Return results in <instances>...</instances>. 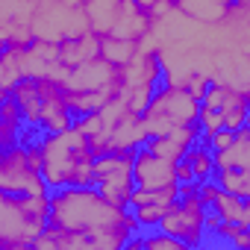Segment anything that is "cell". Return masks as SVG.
<instances>
[{"label": "cell", "instance_id": "obj_1", "mask_svg": "<svg viewBox=\"0 0 250 250\" xmlns=\"http://www.w3.org/2000/svg\"><path fill=\"white\" fill-rule=\"evenodd\" d=\"M47 203V227L33 250H121L142 229L130 209L109 203L94 186L50 188Z\"/></svg>", "mask_w": 250, "mask_h": 250}, {"label": "cell", "instance_id": "obj_2", "mask_svg": "<svg viewBox=\"0 0 250 250\" xmlns=\"http://www.w3.org/2000/svg\"><path fill=\"white\" fill-rule=\"evenodd\" d=\"M36 145H39L42 177L47 188L94 183V150L74 124L59 133H42Z\"/></svg>", "mask_w": 250, "mask_h": 250}, {"label": "cell", "instance_id": "obj_3", "mask_svg": "<svg viewBox=\"0 0 250 250\" xmlns=\"http://www.w3.org/2000/svg\"><path fill=\"white\" fill-rule=\"evenodd\" d=\"M12 100L21 109V118L27 127L42 133H59L74 124V115L65 100V88L56 80L47 77H24L12 85Z\"/></svg>", "mask_w": 250, "mask_h": 250}, {"label": "cell", "instance_id": "obj_4", "mask_svg": "<svg viewBox=\"0 0 250 250\" xmlns=\"http://www.w3.org/2000/svg\"><path fill=\"white\" fill-rule=\"evenodd\" d=\"M47 194L24 197L0 191V250H27L47 227Z\"/></svg>", "mask_w": 250, "mask_h": 250}, {"label": "cell", "instance_id": "obj_5", "mask_svg": "<svg viewBox=\"0 0 250 250\" xmlns=\"http://www.w3.org/2000/svg\"><path fill=\"white\" fill-rule=\"evenodd\" d=\"M197 112H200V100H194L186 85L165 83V85H156V91L150 94L142 112V121L147 127V136H162L174 127L197 124Z\"/></svg>", "mask_w": 250, "mask_h": 250}, {"label": "cell", "instance_id": "obj_6", "mask_svg": "<svg viewBox=\"0 0 250 250\" xmlns=\"http://www.w3.org/2000/svg\"><path fill=\"white\" fill-rule=\"evenodd\" d=\"M0 191L42 197L50 194L42 177V159L36 142H15L12 147H0Z\"/></svg>", "mask_w": 250, "mask_h": 250}, {"label": "cell", "instance_id": "obj_7", "mask_svg": "<svg viewBox=\"0 0 250 250\" xmlns=\"http://www.w3.org/2000/svg\"><path fill=\"white\" fill-rule=\"evenodd\" d=\"M133 159L136 150H106L94 156V188L115 206L130 209V194L136 188L133 183Z\"/></svg>", "mask_w": 250, "mask_h": 250}, {"label": "cell", "instance_id": "obj_8", "mask_svg": "<svg viewBox=\"0 0 250 250\" xmlns=\"http://www.w3.org/2000/svg\"><path fill=\"white\" fill-rule=\"evenodd\" d=\"M156 229L180 238L186 247H200L206 241V203L200 200V194L177 197L159 218Z\"/></svg>", "mask_w": 250, "mask_h": 250}, {"label": "cell", "instance_id": "obj_9", "mask_svg": "<svg viewBox=\"0 0 250 250\" xmlns=\"http://www.w3.org/2000/svg\"><path fill=\"white\" fill-rule=\"evenodd\" d=\"M62 88L65 91H115L118 94V68L103 56H94L83 65L68 68Z\"/></svg>", "mask_w": 250, "mask_h": 250}, {"label": "cell", "instance_id": "obj_10", "mask_svg": "<svg viewBox=\"0 0 250 250\" xmlns=\"http://www.w3.org/2000/svg\"><path fill=\"white\" fill-rule=\"evenodd\" d=\"M133 183L136 188H165L177 183V162L162 159L156 153H150L145 145L136 150L133 159Z\"/></svg>", "mask_w": 250, "mask_h": 250}, {"label": "cell", "instance_id": "obj_11", "mask_svg": "<svg viewBox=\"0 0 250 250\" xmlns=\"http://www.w3.org/2000/svg\"><path fill=\"white\" fill-rule=\"evenodd\" d=\"M200 200L206 203L209 212H215L221 221H232V224H241V227H250V203L244 197H235L224 188L215 186V180H200V188H197Z\"/></svg>", "mask_w": 250, "mask_h": 250}, {"label": "cell", "instance_id": "obj_12", "mask_svg": "<svg viewBox=\"0 0 250 250\" xmlns=\"http://www.w3.org/2000/svg\"><path fill=\"white\" fill-rule=\"evenodd\" d=\"M147 139L150 136H147V127H145L142 115L127 112V115H121L109 127V133L103 139V147L106 150H139Z\"/></svg>", "mask_w": 250, "mask_h": 250}, {"label": "cell", "instance_id": "obj_13", "mask_svg": "<svg viewBox=\"0 0 250 250\" xmlns=\"http://www.w3.org/2000/svg\"><path fill=\"white\" fill-rule=\"evenodd\" d=\"M197 139H200V127H197V124H188V127H174V130H168V133H162V136H150V139L145 142V147H147L150 153L162 156V159L177 162V159H183V153H186Z\"/></svg>", "mask_w": 250, "mask_h": 250}, {"label": "cell", "instance_id": "obj_14", "mask_svg": "<svg viewBox=\"0 0 250 250\" xmlns=\"http://www.w3.org/2000/svg\"><path fill=\"white\" fill-rule=\"evenodd\" d=\"M56 53H59V62L65 68H74V65H83L94 56H100V36L94 30H83L77 36H68L56 44Z\"/></svg>", "mask_w": 250, "mask_h": 250}, {"label": "cell", "instance_id": "obj_15", "mask_svg": "<svg viewBox=\"0 0 250 250\" xmlns=\"http://www.w3.org/2000/svg\"><path fill=\"white\" fill-rule=\"evenodd\" d=\"M221 124L227 130H238L247 124V112H250V97L247 88H235L229 83H224V97H221Z\"/></svg>", "mask_w": 250, "mask_h": 250}, {"label": "cell", "instance_id": "obj_16", "mask_svg": "<svg viewBox=\"0 0 250 250\" xmlns=\"http://www.w3.org/2000/svg\"><path fill=\"white\" fill-rule=\"evenodd\" d=\"M212 162H215V168H244V171H250V127L247 124L235 130V136L227 147L212 150Z\"/></svg>", "mask_w": 250, "mask_h": 250}, {"label": "cell", "instance_id": "obj_17", "mask_svg": "<svg viewBox=\"0 0 250 250\" xmlns=\"http://www.w3.org/2000/svg\"><path fill=\"white\" fill-rule=\"evenodd\" d=\"M136 50H139V39H124V36H112V33L100 36V56L109 59L115 68L127 65L136 56Z\"/></svg>", "mask_w": 250, "mask_h": 250}, {"label": "cell", "instance_id": "obj_18", "mask_svg": "<svg viewBox=\"0 0 250 250\" xmlns=\"http://www.w3.org/2000/svg\"><path fill=\"white\" fill-rule=\"evenodd\" d=\"M212 180H215L218 188L250 200V171H244V168H215Z\"/></svg>", "mask_w": 250, "mask_h": 250}, {"label": "cell", "instance_id": "obj_19", "mask_svg": "<svg viewBox=\"0 0 250 250\" xmlns=\"http://www.w3.org/2000/svg\"><path fill=\"white\" fill-rule=\"evenodd\" d=\"M183 159L188 162V168H191V174H194V180H209L212 177V171H215V162H212V147L206 145V139L200 136L186 153H183Z\"/></svg>", "mask_w": 250, "mask_h": 250}, {"label": "cell", "instance_id": "obj_20", "mask_svg": "<svg viewBox=\"0 0 250 250\" xmlns=\"http://www.w3.org/2000/svg\"><path fill=\"white\" fill-rule=\"evenodd\" d=\"M18 136H21V130L12 127V124L0 115V147H12V145L18 142Z\"/></svg>", "mask_w": 250, "mask_h": 250}]
</instances>
